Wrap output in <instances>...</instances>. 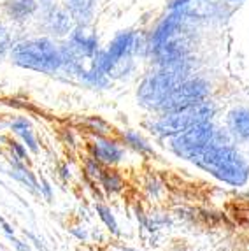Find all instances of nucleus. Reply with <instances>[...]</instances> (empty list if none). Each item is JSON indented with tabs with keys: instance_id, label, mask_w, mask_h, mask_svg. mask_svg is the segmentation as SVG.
<instances>
[{
	"instance_id": "a211bd4d",
	"label": "nucleus",
	"mask_w": 249,
	"mask_h": 251,
	"mask_svg": "<svg viewBox=\"0 0 249 251\" xmlns=\"http://www.w3.org/2000/svg\"><path fill=\"white\" fill-rule=\"evenodd\" d=\"M171 228L172 226V220L169 214L165 213H153L151 216H148V225H146V230L149 234H158L162 228Z\"/></svg>"
},
{
	"instance_id": "6e6552de",
	"label": "nucleus",
	"mask_w": 249,
	"mask_h": 251,
	"mask_svg": "<svg viewBox=\"0 0 249 251\" xmlns=\"http://www.w3.org/2000/svg\"><path fill=\"white\" fill-rule=\"evenodd\" d=\"M88 151L93 158H97L105 167H114V165L123 162L126 156V150H124L123 143L118 139L107 137V135L93 137L92 143L88 144Z\"/></svg>"
},
{
	"instance_id": "0eeeda50",
	"label": "nucleus",
	"mask_w": 249,
	"mask_h": 251,
	"mask_svg": "<svg viewBox=\"0 0 249 251\" xmlns=\"http://www.w3.org/2000/svg\"><path fill=\"white\" fill-rule=\"evenodd\" d=\"M35 18L39 20L41 30L50 37H67L75 26L74 18L67 11L65 5H60L56 2L41 5Z\"/></svg>"
},
{
	"instance_id": "6ab92c4d",
	"label": "nucleus",
	"mask_w": 249,
	"mask_h": 251,
	"mask_svg": "<svg viewBox=\"0 0 249 251\" xmlns=\"http://www.w3.org/2000/svg\"><path fill=\"white\" fill-rule=\"evenodd\" d=\"M13 46H14V39L13 34H11V30L7 28L5 23L0 21V62L7 58Z\"/></svg>"
},
{
	"instance_id": "cd10ccee",
	"label": "nucleus",
	"mask_w": 249,
	"mask_h": 251,
	"mask_svg": "<svg viewBox=\"0 0 249 251\" xmlns=\"http://www.w3.org/2000/svg\"><path fill=\"white\" fill-rule=\"evenodd\" d=\"M25 235L30 239V241H32V244H33L35 248H37L39 251H48V248L44 246V244H42V241H41V239H39L35 234H32V232H25Z\"/></svg>"
},
{
	"instance_id": "aec40b11",
	"label": "nucleus",
	"mask_w": 249,
	"mask_h": 251,
	"mask_svg": "<svg viewBox=\"0 0 249 251\" xmlns=\"http://www.w3.org/2000/svg\"><path fill=\"white\" fill-rule=\"evenodd\" d=\"M105 165H102L99 160L93 158L92 155H88L86 158H84V163H83V176L88 177V179H92V181H97Z\"/></svg>"
},
{
	"instance_id": "f8f14e48",
	"label": "nucleus",
	"mask_w": 249,
	"mask_h": 251,
	"mask_svg": "<svg viewBox=\"0 0 249 251\" xmlns=\"http://www.w3.org/2000/svg\"><path fill=\"white\" fill-rule=\"evenodd\" d=\"M97 0H65V7L74 18L75 26H90L95 16Z\"/></svg>"
},
{
	"instance_id": "20e7f679",
	"label": "nucleus",
	"mask_w": 249,
	"mask_h": 251,
	"mask_svg": "<svg viewBox=\"0 0 249 251\" xmlns=\"http://www.w3.org/2000/svg\"><path fill=\"white\" fill-rule=\"evenodd\" d=\"M216 113H218L216 104L211 99H207V100L188 105V107L158 114L154 120L146 122L144 126L153 135H156L158 139H171L174 135L183 134L186 130L200 125V123L214 122Z\"/></svg>"
},
{
	"instance_id": "ddd939ff",
	"label": "nucleus",
	"mask_w": 249,
	"mask_h": 251,
	"mask_svg": "<svg viewBox=\"0 0 249 251\" xmlns=\"http://www.w3.org/2000/svg\"><path fill=\"white\" fill-rule=\"evenodd\" d=\"M9 128L11 132L18 135V137L23 141L26 148H28L30 153H39V144H37V139H35V134H33V128H32V123L26 116H16L13 122L9 123Z\"/></svg>"
},
{
	"instance_id": "1a4fd4ad",
	"label": "nucleus",
	"mask_w": 249,
	"mask_h": 251,
	"mask_svg": "<svg viewBox=\"0 0 249 251\" xmlns=\"http://www.w3.org/2000/svg\"><path fill=\"white\" fill-rule=\"evenodd\" d=\"M224 128L232 135L233 143H249V107L239 105L230 109L224 118Z\"/></svg>"
},
{
	"instance_id": "7c9ffc66",
	"label": "nucleus",
	"mask_w": 249,
	"mask_h": 251,
	"mask_svg": "<svg viewBox=\"0 0 249 251\" xmlns=\"http://www.w3.org/2000/svg\"><path fill=\"white\" fill-rule=\"evenodd\" d=\"M223 2H226L228 5H235V4H242L244 0H223Z\"/></svg>"
},
{
	"instance_id": "473e14b6",
	"label": "nucleus",
	"mask_w": 249,
	"mask_h": 251,
	"mask_svg": "<svg viewBox=\"0 0 249 251\" xmlns=\"http://www.w3.org/2000/svg\"><path fill=\"white\" fill-rule=\"evenodd\" d=\"M53 2H56V0H39V4H41V5H46V4H53Z\"/></svg>"
},
{
	"instance_id": "dca6fc26",
	"label": "nucleus",
	"mask_w": 249,
	"mask_h": 251,
	"mask_svg": "<svg viewBox=\"0 0 249 251\" xmlns=\"http://www.w3.org/2000/svg\"><path fill=\"white\" fill-rule=\"evenodd\" d=\"M95 213L99 214L100 222L105 225V228L109 230V234L114 235V237H120L121 235L120 225H118L116 216H114V213L111 211V207H107L105 204H95Z\"/></svg>"
},
{
	"instance_id": "b1692460",
	"label": "nucleus",
	"mask_w": 249,
	"mask_h": 251,
	"mask_svg": "<svg viewBox=\"0 0 249 251\" xmlns=\"http://www.w3.org/2000/svg\"><path fill=\"white\" fill-rule=\"evenodd\" d=\"M71 234L74 235L75 239H79V241H83V243H86L88 239H90V234H88V230L84 226H72Z\"/></svg>"
},
{
	"instance_id": "7ed1b4c3",
	"label": "nucleus",
	"mask_w": 249,
	"mask_h": 251,
	"mask_svg": "<svg viewBox=\"0 0 249 251\" xmlns=\"http://www.w3.org/2000/svg\"><path fill=\"white\" fill-rule=\"evenodd\" d=\"M191 75V65H177V67H160L154 65L151 72L142 77L137 88L139 105L151 113H160L163 102L171 95L179 83H183Z\"/></svg>"
},
{
	"instance_id": "9b49d317",
	"label": "nucleus",
	"mask_w": 249,
	"mask_h": 251,
	"mask_svg": "<svg viewBox=\"0 0 249 251\" xmlns=\"http://www.w3.org/2000/svg\"><path fill=\"white\" fill-rule=\"evenodd\" d=\"M2 171H4L7 176L13 177V179H16L18 183L23 184L25 188H28L30 193L41 195V183H39V179L35 177V174H33L21 160L11 158L9 160V169H2Z\"/></svg>"
},
{
	"instance_id": "bb28decb",
	"label": "nucleus",
	"mask_w": 249,
	"mask_h": 251,
	"mask_svg": "<svg viewBox=\"0 0 249 251\" xmlns=\"http://www.w3.org/2000/svg\"><path fill=\"white\" fill-rule=\"evenodd\" d=\"M5 237H7L9 241L14 244V248H16L18 251H32V248H30L28 244L23 243V241H20V239H16L14 235H5Z\"/></svg>"
},
{
	"instance_id": "9d476101",
	"label": "nucleus",
	"mask_w": 249,
	"mask_h": 251,
	"mask_svg": "<svg viewBox=\"0 0 249 251\" xmlns=\"http://www.w3.org/2000/svg\"><path fill=\"white\" fill-rule=\"evenodd\" d=\"M5 14L13 23H26L37 16L39 0H5Z\"/></svg>"
},
{
	"instance_id": "f257e3e1",
	"label": "nucleus",
	"mask_w": 249,
	"mask_h": 251,
	"mask_svg": "<svg viewBox=\"0 0 249 251\" xmlns=\"http://www.w3.org/2000/svg\"><path fill=\"white\" fill-rule=\"evenodd\" d=\"M191 163L228 186L241 188L249 181V162L235 143H220L214 139Z\"/></svg>"
},
{
	"instance_id": "5701e85b",
	"label": "nucleus",
	"mask_w": 249,
	"mask_h": 251,
	"mask_svg": "<svg viewBox=\"0 0 249 251\" xmlns=\"http://www.w3.org/2000/svg\"><path fill=\"white\" fill-rule=\"evenodd\" d=\"M41 197H44L48 202H53V199H54V190H53V186H51V183L46 179V177H41Z\"/></svg>"
},
{
	"instance_id": "412c9836",
	"label": "nucleus",
	"mask_w": 249,
	"mask_h": 251,
	"mask_svg": "<svg viewBox=\"0 0 249 251\" xmlns=\"http://www.w3.org/2000/svg\"><path fill=\"white\" fill-rule=\"evenodd\" d=\"M146 193H148V197L153 199V201H158L160 195L163 193V183L158 179L156 176H149L148 181H146Z\"/></svg>"
},
{
	"instance_id": "c85d7f7f",
	"label": "nucleus",
	"mask_w": 249,
	"mask_h": 251,
	"mask_svg": "<svg viewBox=\"0 0 249 251\" xmlns=\"http://www.w3.org/2000/svg\"><path fill=\"white\" fill-rule=\"evenodd\" d=\"M58 176L62 177L63 183H67V181H69V179H71V177H72L71 167H69L67 163H63V165H60V169H58Z\"/></svg>"
},
{
	"instance_id": "f3484780",
	"label": "nucleus",
	"mask_w": 249,
	"mask_h": 251,
	"mask_svg": "<svg viewBox=\"0 0 249 251\" xmlns=\"http://www.w3.org/2000/svg\"><path fill=\"white\" fill-rule=\"evenodd\" d=\"M83 125L86 126V130L90 134H93L95 137L99 135H109L112 132L111 125L105 120H102L100 116H88L83 122Z\"/></svg>"
},
{
	"instance_id": "f03ea898",
	"label": "nucleus",
	"mask_w": 249,
	"mask_h": 251,
	"mask_svg": "<svg viewBox=\"0 0 249 251\" xmlns=\"http://www.w3.org/2000/svg\"><path fill=\"white\" fill-rule=\"evenodd\" d=\"M9 58L14 65L39 74H60L63 67L62 44L50 35L26 37L14 42Z\"/></svg>"
},
{
	"instance_id": "72a5a7b5",
	"label": "nucleus",
	"mask_w": 249,
	"mask_h": 251,
	"mask_svg": "<svg viewBox=\"0 0 249 251\" xmlns=\"http://www.w3.org/2000/svg\"><path fill=\"white\" fill-rule=\"evenodd\" d=\"M242 199H244L246 202H249V192H248V193H244V195H242Z\"/></svg>"
},
{
	"instance_id": "2f4dec72",
	"label": "nucleus",
	"mask_w": 249,
	"mask_h": 251,
	"mask_svg": "<svg viewBox=\"0 0 249 251\" xmlns=\"http://www.w3.org/2000/svg\"><path fill=\"white\" fill-rule=\"evenodd\" d=\"M114 251H137V250H133V248H126V246H120L118 250H114Z\"/></svg>"
},
{
	"instance_id": "423d86ee",
	"label": "nucleus",
	"mask_w": 249,
	"mask_h": 251,
	"mask_svg": "<svg viewBox=\"0 0 249 251\" xmlns=\"http://www.w3.org/2000/svg\"><path fill=\"white\" fill-rule=\"evenodd\" d=\"M209 97H211V83L205 77H202V75L191 74L183 83H179L177 88L167 97V100L163 102L158 114L199 104V102L207 100Z\"/></svg>"
},
{
	"instance_id": "39448f33",
	"label": "nucleus",
	"mask_w": 249,
	"mask_h": 251,
	"mask_svg": "<svg viewBox=\"0 0 249 251\" xmlns=\"http://www.w3.org/2000/svg\"><path fill=\"white\" fill-rule=\"evenodd\" d=\"M216 130L218 126L214 125V122L200 123V125L186 130L183 134H177L174 137L167 139L169 141V150L177 158L191 162L216 139Z\"/></svg>"
},
{
	"instance_id": "c756f323",
	"label": "nucleus",
	"mask_w": 249,
	"mask_h": 251,
	"mask_svg": "<svg viewBox=\"0 0 249 251\" xmlns=\"http://www.w3.org/2000/svg\"><path fill=\"white\" fill-rule=\"evenodd\" d=\"M0 225H2V230H4L5 235H14V228L11 225H9V223L5 222V220L2 216H0Z\"/></svg>"
},
{
	"instance_id": "4be33fe9",
	"label": "nucleus",
	"mask_w": 249,
	"mask_h": 251,
	"mask_svg": "<svg viewBox=\"0 0 249 251\" xmlns=\"http://www.w3.org/2000/svg\"><path fill=\"white\" fill-rule=\"evenodd\" d=\"M9 151H11V158L13 160H21V162L28 160V148L20 141L11 139L9 141Z\"/></svg>"
},
{
	"instance_id": "2eb2a0df",
	"label": "nucleus",
	"mask_w": 249,
	"mask_h": 251,
	"mask_svg": "<svg viewBox=\"0 0 249 251\" xmlns=\"http://www.w3.org/2000/svg\"><path fill=\"white\" fill-rule=\"evenodd\" d=\"M99 184L100 188L104 190L107 195H118L124 190V179L120 174V171H116L114 167H104L99 176Z\"/></svg>"
},
{
	"instance_id": "4468645a",
	"label": "nucleus",
	"mask_w": 249,
	"mask_h": 251,
	"mask_svg": "<svg viewBox=\"0 0 249 251\" xmlns=\"http://www.w3.org/2000/svg\"><path fill=\"white\" fill-rule=\"evenodd\" d=\"M120 141L124 144V146H128L130 150H133L135 153L142 156H154L156 155V151H154L153 144L148 141L146 137H142L139 132L135 130H123L120 135Z\"/></svg>"
},
{
	"instance_id": "393cba45",
	"label": "nucleus",
	"mask_w": 249,
	"mask_h": 251,
	"mask_svg": "<svg viewBox=\"0 0 249 251\" xmlns=\"http://www.w3.org/2000/svg\"><path fill=\"white\" fill-rule=\"evenodd\" d=\"M135 218H137V222H139V225H141V228H146V225H148V214L144 213V209H142L141 204L135 205Z\"/></svg>"
},
{
	"instance_id": "a878e982",
	"label": "nucleus",
	"mask_w": 249,
	"mask_h": 251,
	"mask_svg": "<svg viewBox=\"0 0 249 251\" xmlns=\"http://www.w3.org/2000/svg\"><path fill=\"white\" fill-rule=\"evenodd\" d=\"M191 0H169L167 2V11H181L186 4H190Z\"/></svg>"
}]
</instances>
